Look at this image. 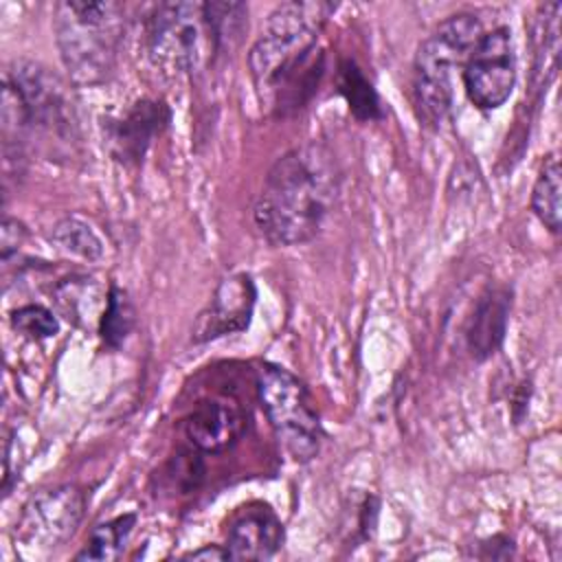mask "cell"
I'll list each match as a JSON object with an SVG mask.
<instances>
[{
  "instance_id": "obj_23",
  "label": "cell",
  "mask_w": 562,
  "mask_h": 562,
  "mask_svg": "<svg viewBox=\"0 0 562 562\" xmlns=\"http://www.w3.org/2000/svg\"><path fill=\"white\" fill-rule=\"evenodd\" d=\"M24 237H26L24 226L18 220L4 217V222H2V241H0V246H2V261L9 259V255L13 250H18V246L22 244Z\"/></svg>"
},
{
  "instance_id": "obj_3",
  "label": "cell",
  "mask_w": 562,
  "mask_h": 562,
  "mask_svg": "<svg viewBox=\"0 0 562 562\" xmlns=\"http://www.w3.org/2000/svg\"><path fill=\"white\" fill-rule=\"evenodd\" d=\"M53 26L61 61L77 83H99L112 72L125 31L119 2H57Z\"/></svg>"
},
{
  "instance_id": "obj_11",
  "label": "cell",
  "mask_w": 562,
  "mask_h": 562,
  "mask_svg": "<svg viewBox=\"0 0 562 562\" xmlns=\"http://www.w3.org/2000/svg\"><path fill=\"white\" fill-rule=\"evenodd\" d=\"M257 299L255 281L248 272H233L220 281L206 307L193 325V340L206 342L226 334L244 331L250 325Z\"/></svg>"
},
{
  "instance_id": "obj_21",
  "label": "cell",
  "mask_w": 562,
  "mask_h": 562,
  "mask_svg": "<svg viewBox=\"0 0 562 562\" xmlns=\"http://www.w3.org/2000/svg\"><path fill=\"white\" fill-rule=\"evenodd\" d=\"M204 9L211 20L220 53L233 48L246 29L248 7L241 2H204Z\"/></svg>"
},
{
  "instance_id": "obj_19",
  "label": "cell",
  "mask_w": 562,
  "mask_h": 562,
  "mask_svg": "<svg viewBox=\"0 0 562 562\" xmlns=\"http://www.w3.org/2000/svg\"><path fill=\"white\" fill-rule=\"evenodd\" d=\"M50 241L66 255L94 261L103 257V241L92 231L90 224H86L79 217H64L53 226Z\"/></svg>"
},
{
  "instance_id": "obj_2",
  "label": "cell",
  "mask_w": 562,
  "mask_h": 562,
  "mask_svg": "<svg viewBox=\"0 0 562 562\" xmlns=\"http://www.w3.org/2000/svg\"><path fill=\"white\" fill-rule=\"evenodd\" d=\"M340 193V169L323 143L285 151L270 167L255 202V226L272 246H296L318 235Z\"/></svg>"
},
{
  "instance_id": "obj_22",
  "label": "cell",
  "mask_w": 562,
  "mask_h": 562,
  "mask_svg": "<svg viewBox=\"0 0 562 562\" xmlns=\"http://www.w3.org/2000/svg\"><path fill=\"white\" fill-rule=\"evenodd\" d=\"M11 327L31 340H44L59 331V323H57L55 314L48 307L37 305V303H29V305L13 310Z\"/></svg>"
},
{
  "instance_id": "obj_5",
  "label": "cell",
  "mask_w": 562,
  "mask_h": 562,
  "mask_svg": "<svg viewBox=\"0 0 562 562\" xmlns=\"http://www.w3.org/2000/svg\"><path fill=\"white\" fill-rule=\"evenodd\" d=\"M151 64L169 75H187L220 53L204 2H162L145 24Z\"/></svg>"
},
{
  "instance_id": "obj_9",
  "label": "cell",
  "mask_w": 562,
  "mask_h": 562,
  "mask_svg": "<svg viewBox=\"0 0 562 562\" xmlns=\"http://www.w3.org/2000/svg\"><path fill=\"white\" fill-rule=\"evenodd\" d=\"M468 99L483 112L501 108L516 86V53L512 31L496 26L483 33L463 64Z\"/></svg>"
},
{
  "instance_id": "obj_15",
  "label": "cell",
  "mask_w": 562,
  "mask_h": 562,
  "mask_svg": "<svg viewBox=\"0 0 562 562\" xmlns=\"http://www.w3.org/2000/svg\"><path fill=\"white\" fill-rule=\"evenodd\" d=\"M338 92L345 97L349 112L358 121L384 119V110L375 88L353 59H340L338 64Z\"/></svg>"
},
{
  "instance_id": "obj_16",
  "label": "cell",
  "mask_w": 562,
  "mask_h": 562,
  "mask_svg": "<svg viewBox=\"0 0 562 562\" xmlns=\"http://www.w3.org/2000/svg\"><path fill=\"white\" fill-rule=\"evenodd\" d=\"M560 158L549 154L538 171V178L531 189V211L553 235L560 233L562 211H560Z\"/></svg>"
},
{
  "instance_id": "obj_7",
  "label": "cell",
  "mask_w": 562,
  "mask_h": 562,
  "mask_svg": "<svg viewBox=\"0 0 562 562\" xmlns=\"http://www.w3.org/2000/svg\"><path fill=\"white\" fill-rule=\"evenodd\" d=\"M2 127L4 136L40 130L61 134L72 127V108L64 83L44 66L33 61H13L4 72L2 88Z\"/></svg>"
},
{
  "instance_id": "obj_4",
  "label": "cell",
  "mask_w": 562,
  "mask_h": 562,
  "mask_svg": "<svg viewBox=\"0 0 562 562\" xmlns=\"http://www.w3.org/2000/svg\"><path fill=\"white\" fill-rule=\"evenodd\" d=\"M483 35L472 13L443 20L417 48L413 61V103L422 125L439 130L452 110V68L461 64Z\"/></svg>"
},
{
  "instance_id": "obj_10",
  "label": "cell",
  "mask_w": 562,
  "mask_h": 562,
  "mask_svg": "<svg viewBox=\"0 0 562 562\" xmlns=\"http://www.w3.org/2000/svg\"><path fill=\"white\" fill-rule=\"evenodd\" d=\"M169 121L171 112L162 101L138 99L121 116L103 121V145L114 160L123 165H138Z\"/></svg>"
},
{
  "instance_id": "obj_13",
  "label": "cell",
  "mask_w": 562,
  "mask_h": 562,
  "mask_svg": "<svg viewBox=\"0 0 562 562\" xmlns=\"http://www.w3.org/2000/svg\"><path fill=\"white\" fill-rule=\"evenodd\" d=\"M187 439L202 452L228 450L246 428V415L224 400L198 402L182 422Z\"/></svg>"
},
{
  "instance_id": "obj_6",
  "label": "cell",
  "mask_w": 562,
  "mask_h": 562,
  "mask_svg": "<svg viewBox=\"0 0 562 562\" xmlns=\"http://www.w3.org/2000/svg\"><path fill=\"white\" fill-rule=\"evenodd\" d=\"M257 395L283 452L296 463L312 461L321 450L323 428L307 386L281 364L261 362Z\"/></svg>"
},
{
  "instance_id": "obj_18",
  "label": "cell",
  "mask_w": 562,
  "mask_h": 562,
  "mask_svg": "<svg viewBox=\"0 0 562 562\" xmlns=\"http://www.w3.org/2000/svg\"><path fill=\"white\" fill-rule=\"evenodd\" d=\"M136 321V310L127 292L119 285H110L99 318V336L108 347H121L130 336Z\"/></svg>"
},
{
  "instance_id": "obj_8",
  "label": "cell",
  "mask_w": 562,
  "mask_h": 562,
  "mask_svg": "<svg viewBox=\"0 0 562 562\" xmlns=\"http://www.w3.org/2000/svg\"><path fill=\"white\" fill-rule=\"evenodd\" d=\"M83 509L86 496L77 485L64 483L35 492L15 525V544L35 553L61 547L77 531Z\"/></svg>"
},
{
  "instance_id": "obj_17",
  "label": "cell",
  "mask_w": 562,
  "mask_h": 562,
  "mask_svg": "<svg viewBox=\"0 0 562 562\" xmlns=\"http://www.w3.org/2000/svg\"><path fill=\"white\" fill-rule=\"evenodd\" d=\"M134 525H136V514H123L108 522L97 525L90 531L86 547L75 558L77 560H99V562L119 560L123 555L125 542H127Z\"/></svg>"
},
{
  "instance_id": "obj_14",
  "label": "cell",
  "mask_w": 562,
  "mask_h": 562,
  "mask_svg": "<svg viewBox=\"0 0 562 562\" xmlns=\"http://www.w3.org/2000/svg\"><path fill=\"white\" fill-rule=\"evenodd\" d=\"M509 307L512 292L503 285L487 288L479 296L465 327V345L472 358L485 360L498 351L505 340Z\"/></svg>"
},
{
  "instance_id": "obj_20",
  "label": "cell",
  "mask_w": 562,
  "mask_h": 562,
  "mask_svg": "<svg viewBox=\"0 0 562 562\" xmlns=\"http://www.w3.org/2000/svg\"><path fill=\"white\" fill-rule=\"evenodd\" d=\"M94 283L88 277L66 279L55 285L53 301L57 310L72 323L81 325L86 318H90L97 312L99 296L94 294Z\"/></svg>"
},
{
  "instance_id": "obj_12",
  "label": "cell",
  "mask_w": 562,
  "mask_h": 562,
  "mask_svg": "<svg viewBox=\"0 0 562 562\" xmlns=\"http://www.w3.org/2000/svg\"><path fill=\"white\" fill-rule=\"evenodd\" d=\"M283 544V525L277 514L255 503L244 507L226 533V553L231 560H268Z\"/></svg>"
},
{
  "instance_id": "obj_1",
  "label": "cell",
  "mask_w": 562,
  "mask_h": 562,
  "mask_svg": "<svg viewBox=\"0 0 562 562\" xmlns=\"http://www.w3.org/2000/svg\"><path fill=\"white\" fill-rule=\"evenodd\" d=\"M336 11L331 2H281L248 53L257 97L277 116L301 110L323 75V53L316 48L325 22Z\"/></svg>"
},
{
  "instance_id": "obj_24",
  "label": "cell",
  "mask_w": 562,
  "mask_h": 562,
  "mask_svg": "<svg viewBox=\"0 0 562 562\" xmlns=\"http://www.w3.org/2000/svg\"><path fill=\"white\" fill-rule=\"evenodd\" d=\"M187 558H191V560H226L228 553H226V549H222L217 544H209L204 549L187 553Z\"/></svg>"
}]
</instances>
